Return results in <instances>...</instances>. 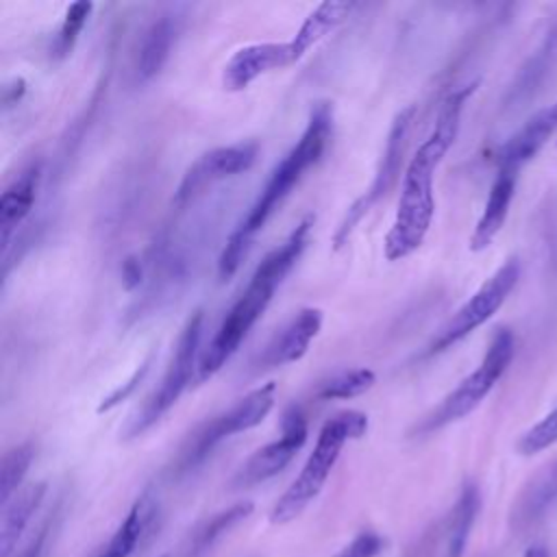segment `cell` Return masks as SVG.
Wrapping results in <instances>:
<instances>
[{"label": "cell", "mask_w": 557, "mask_h": 557, "mask_svg": "<svg viewBox=\"0 0 557 557\" xmlns=\"http://www.w3.org/2000/svg\"><path fill=\"white\" fill-rule=\"evenodd\" d=\"M311 226H313V218L307 215L296 224L289 237L278 248L268 252L263 261L257 265L246 289L233 302L220 329L215 331L213 339L202 350L198 361V381L211 379L237 352L242 339L248 335V331L255 326V322L263 315V311L272 302L276 287L283 283V278L300 259L307 246Z\"/></svg>", "instance_id": "obj_3"}, {"label": "cell", "mask_w": 557, "mask_h": 557, "mask_svg": "<svg viewBox=\"0 0 557 557\" xmlns=\"http://www.w3.org/2000/svg\"><path fill=\"white\" fill-rule=\"evenodd\" d=\"M366 431H368V416L363 411L346 409L331 416L322 424L315 446L309 453L302 470L289 483V487L281 494V498L274 503L270 511V522L287 524L294 518H298L309 507V503L322 492L331 470L339 459L342 448L350 440L363 437Z\"/></svg>", "instance_id": "obj_4"}, {"label": "cell", "mask_w": 557, "mask_h": 557, "mask_svg": "<svg viewBox=\"0 0 557 557\" xmlns=\"http://www.w3.org/2000/svg\"><path fill=\"white\" fill-rule=\"evenodd\" d=\"M154 516V500L150 494H141L117 531L111 535V540L104 544V548L96 557H131L137 542L141 540L144 531L148 529L150 520Z\"/></svg>", "instance_id": "obj_21"}, {"label": "cell", "mask_w": 557, "mask_h": 557, "mask_svg": "<svg viewBox=\"0 0 557 557\" xmlns=\"http://www.w3.org/2000/svg\"><path fill=\"white\" fill-rule=\"evenodd\" d=\"M300 61L296 46L289 41H263L250 44L233 52L222 70V85L226 91H242L259 76L283 70Z\"/></svg>", "instance_id": "obj_12"}, {"label": "cell", "mask_w": 557, "mask_h": 557, "mask_svg": "<svg viewBox=\"0 0 557 557\" xmlns=\"http://www.w3.org/2000/svg\"><path fill=\"white\" fill-rule=\"evenodd\" d=\"M252 513V503L250 500H239L235 505H231L228 509L215 513L213 518H209L191 537V546H189V555H200L205 550H209L222 535H226L235 524H239L244 518H248Z\"/></svg>", "instance_id": "obj_23"}, {"label": "cell", "mask_w": 557, "mask_h": 557, "mask_svg": "<svg viewBox=\"0 0 557 557\" xmlns=\"http://www.w3.org/2000/svg\"><path fill=\"white\" fill-rule=\"evenodd\" d=\"M148 366H150V357L131 374V379L126 381V383H122L120 387H115L107 398H102V403L98 405V413H104V411H109V409H113L115 405H120L122 400H126L133 392H135V387L139 385V381L146 376V372H148Z\"/></svg>", "instance_id": "obj_29"}, {"label": "cell", "mask_w": 557, "mask_h": 557, "mask_svg": "<svg viewBox=\"0 0 557 557\" xmlns=\"http://www.w3.org/2000/svg\"><path fill=\"white\" fill-rule=\"evenodd\" d=\"M481 509V492L474 481H466L453 509L446 527V557H461L474 527V520Z\"/></svg>", "instance_id": "obj_20"}, {"label": "cell", "mask_w": 557, "mask_h": 557, "mask_svg": "<svg viewBox=\"0 0 557 557\" xmlns=\"http://www.w3.org/2000/svg\"><path fill=\"white\" fill-rule=\"evenodd\" d=\"M202 320H205V315L200 309L187 318L159 387L152 392V396L146 400V405L137 411V416L128 422V426L124 431V440L137 437L141 433H146L152 424H157L161 420V416L170 411V407L181 398V394L191 383V376H194V372H198V361H200L198 348H200V337H202Z\"/></svg>", "instance_id": "obj_7"}, {"label": "cell", "mask_w": 557, "mask_h": 557, "mask_svg": "<svg viewBox=\"0 0 557 557\" xmlns=\"http://www.w3.org/2000/svg\"><path fill=\"white\" fill-rule=\"evenodd\" d=\"M24 91H26V83H24V78H13L11 83H7V85L2 87V107H4V109H9V107L17 104V102L22 100Z\"/></svg>", "instance_id": "obj_32"}, {"label": "cell", "mask_w": 557, "mask_h": 557, "mask_svg": "<svg viewBox=\"0 0 557 557\" xmlns=\"http://www.w3.org/2000/svg\"><path fill=\"white\" fill-rule=\"evenodd\" d=\"M553 444H557V407L520 435L516 450L524 457H531L550 448Z\"/></svg>", "instance_id": "obj_27"}, {"label": "cell", "mask_w": 557, "mask_h": 557, "mask_svg": "<svg viewBox=\"0 0 557 557\" xmlns=\"http://www.w3.org/2000/svg\"><path fill=\"white\" fill-rule=\"evenodd\" d=\"M307 416L298 405H289L283 411L281 420V437L261 446L255 450L244 466L237 470L233 476L231 485L235 490H246L252 485H259L272 476H276L294 457L296 453L305 446L307 442Z\"/></svg>", "instance_id": "obj_10"}, {"label": "cell", "mask_w": 557, "mask_h": 557, "mask_svg": "<svg viewBox=\"0 0 557 557\" xmlns=\"http://www.w3.org/2000/svg\"><path fill=\"white\" fill-rule=\"evenodd\" d=\"M322 329V311L318 307L300 309L285 326H281L255 359V370H272L305 357L309 344Z\"/></svg>", "instance_id": "obj_13"}, {"label": "cell", "mask_w": 557, "mask_h": 557, "mask_svg": "<svg viewBox=\"0 0 557 557\" xmlns=\"http://www.w3.org/2000/svg\"><path fill=\"white\" fill-rule=\"evenodd\" d=\"M557 500V461L535 474L522 490L516 507L511 509V522L516 527L533 524Z\"/></svg>", "instance_id": "obj_19"}, {"label": "cell", "mask_w": 557, "mask_h": 557, "mask_svg": "<svg viewBox=\"0 0 557 557\" xmlns=\"http://www.w3.org/2000/svg\"><path fill=\"white\" fill-rule=\"evenodd\" d=\"M513 352H516L513 333L509 329H498L492 335L481 363L429 416L422 418V422L416 426V433L418 435L433 433L472 413L483 403V398L494 389L500 376L507 372L513 359Z\"/></svg>", "instance_id": "obj_5"}, {"label": "cell", "mask_w": 557, "mask_h": 557, "mask_svg": "<svg viewBox=\"0 0 557 557\" xmlns=\"http://www.w3.org/2000/svg\"><path fill=\"white\" fill-rule=\"evenodd\" d=\"M474 87L476 83H470L446 96V100L440 107L433 131L409 159L403 172L396 218L383 239V255L387 261L405 259L422 246L435 213V170L450 150V146L455 144L463 102L474 91Z\"/></svg>", "instance_id": "obj_1"}, {"label": "cell", "mask_w": 557, "mask_h": 557, "mask_svg": "<svg viewBox=\"0 0 557 557\" xmlns=\"http://www.w3.org/2000/svg\"><path fill=\"white\" fill-rule=\"evenodd\" d=\"M274 394H276V385L265 383L248 392L244 398H239L233 407H228L220 416L202 422L194 433H189L187 442L183 444L174 463V472L185 474L194 470L211 455V450L220 442L261 424L274 407Z\"/></svg>", "instance_id": "obj_6"}, {"label": "cell", "mask_w": 557, "mask_h": 557, "mask_svg": "<svg viewBox=\"0 0 557 557\" xmlns=\"http://www.w3.org/2000/svg\"><path fill=\"white\" fill-rule=\"evenodd\" d=\"M522 557H550V555H548V548L544 544H533L522 553Z\"/></svg>", "instance_id": "obj_33"}, {"label": "cell", "mask_w": 557, "mask_h": 557, "mask_svg": "<svg viewBox=\"0 0 557 557\" xmlns=\"http://www.w3.org/2000/svg\"><path fill=\"white\" fill-rule=\"evenodd\" d=\"M355 7H357L355 2H322V4H318L307 15V20L300 24L296 35L292 37V44L296 46L300 59L311 46H315L322 37L333 33L355 11Z\"/></svg>", "instance_id": "obj_22"}, {"label": "cell", "mask_w": 557, "mask_h": 557, "mask_svg": "<svg viewBox=\"0 0 557 557\" xmlns=\"http://www.w3.org/2000/svg\"><path fill=\"white\" fill-rule=\"evenodd\" d=\"M48 485L44 481L30 483L22 487L2 509V524H0V557H11L17 548V542L28 527L33 513L39 509Z\"/></svg>", "instance_id": "obj_18"}, {"label": "cell", "mask_w": 557, "mask_h": 557, "mask_svg": "<svg viewBox=\"0 0 557 557\" xmlns=\"http://www.w3.org/2000/svg\"><path fill=\"white\" fill-rule=\"evenodd\" d=\"M383 548H385V540L379 533L363 531L333 557H376Z\"/></svg>", "instance_id": "obj_28"}, {"label": "cell", "mask_w": 557, "mask_h": 557, "mask_svg": "<svg viewBox=\"0 0 557 557\" xmlns=\"http://www.w3.org/2000/svg\"><path fill=\"white\" fill-rule=\"evenodd\" d=\"M35 459L33 442H22L9 448L0 461V505L4 507L17 492Z\"/></svg>", "instance_id": "obj_25"}, {"label": "cell", "mask_w": 557, "mask_h": 557, "mask_svg": "<svg viewBox=\"0 0 557 557\" xmlns=\"http://www.w3.org/2000/svg\"><path fill=\"white\" fill-rule=\"evenodd\" d=\"M553 135H557V102L531 115L524 126L500 146L496 154L498 170L518 174V170L531 161Z\"/></svg>", "instance_id": "obj_14"}, {"label": "cell", "mask_w": 557, "mask_h": 557, "mask_svg": "<svg viewBox=\"0 0 557 557\" xmlns=\"http://www.w3.org/2000/svg\"><path fill=\"white\" fill-rule=\"evenodd\" d=\"M376 383V374L370 368H352V370H342L326 381H322L313 396L318 400H348L355 396L366 394L372 385Z\"/></svg>", "instance_id": "obj_24"}, {"label": "cell", "mask_w": 557, "mask_h": 557, "mask_svg": "<svg viewBox=\"0 0 557 557\" xmlns=\"http://www.w3.org/2000/svg\"><path fill=\"white\" fill-rule=\"evenodd\" d=\"M91 9H94L91 2H72L67 7L65 17L61 22V28H59V33H57V37L50 46L52 59H65L74 50V46L78 41V35H81L83 26L87 24V20L91 15Z\"/></svg>", "instance_id": "obj_26"}, {"label": "cell", "mask_w": 557, "mask_h": 557, "mask_svg": "<svg viewBox=\"0 0 557 557\" xmlns=\"http://www.w3.org/2000/svg\"><path fill=\"white\" fill-rule=\"evenodd\" d=\"M176 39V20L172 15L157 17L141 35L139 52L135 59L137 83H148L154 78L170 59L172 44Z\"/></svg>", "instance_id": "obj_17"}, {"label": "cell", "mask_w": 557, "mask_h": 557, "mask_svg": "<svg viewBox=\"0 0 557 557\" xmlns=\"http://www.w3.org/2000/svg\"><path fill=\"white\" fill-rule=\"evenodd\" d=\"M513 191H516V172L498 170L490 187L483 213L470 235V250L474 252L485 250L494 242V237L500 233L509 213V205L513 200Z\"/></svg>", "instance_id": "obj_16"}, {"label": "cell", "mask_w": 557, "mask_h": 557, "mask_svg": "<svg viewBox=\"0 0 557 557\" xmlns=\"http://www.w3.org/2000/svg\"><path fill=\"white\" fill-rule=\"evenodd\" d=\"M46 537H48V522H44V524L37 529V533L30 535V540L26 542V546H24L15 557H41Z\"/></svg>", "instance_id": "obj_31"}, {"label": "cell", "mask_w": 557, "mask_h": 557, "mask_svg": "<svg viewBox=\"0 0 557 557\" xmlns=\"http://www.w3.org/2000/svg\"><path fill=\"white\" fill-rule=\"evenodd\" d=\"M41 181V163L33 161L26 165L2 191L0 198V244L2 255L9 252L11 239L24 220L30 215Z\"/></svg>", "instance_id": "obj_15"}, {"label": "cell", "mask_w": 557, "mask_h": 557, "mask_svg": "<svg viewBox=\"0 0 557 557\" xmlns=\"http://www.w3.org/2000/svg\"><path fill=\"white\" fill-rule=\"evenodd\" d=\"M144 281V265L139 261V257L131 255L122 261V285L126 292H133L141 285Z\"/></svg>", "instance_id": "obj_30"}, {"label": "cell", "mask_w": 557, "mask_h": 557, "mask_svg": "<svg viewBox=\"0 0 557 557\" xmlns=\"http://www.w3.org/2000/svg\"><path fill=\"white\" fill-rule=\"evenodd\" d=\"M333 135V109L329 102H315L309 111L307 126L300 139L287 150V154L272 168L263 189L257 200L242 218L237 228L228 235L220 259H218V276L220 281H228L246 255L252 237L265 226L278 205L289 196V191L298 185L307 170H311L324 154Z\"/></svg>", "instance_id": "obj_2"}, {"label": "cell", "mask_w": 557, "mask_h": 557, "mask_svg": "<svg viewBox=\"0 0 557 557\" xmlns=\"http://www.w3.org/2000/svg\"><path fill=\"white\" fill-rule=\"evenodd\" d=\"M416 117V104L405 107L400 113H396L387 139H385V148L381 154V161L376 165V172L372 176V183L368 185V189L346 209L342 222L335 228L333 235V248H342L348 237L352 235L355 226L363 220V215L383 198L387 196V191L398 183L400 178V170L405 163V152H407V137H409V128L413 124Z\"/></svg>", "instance_id": "obj_8"}, {"label": "cell", "mask_w": 557, "mask_h": 557, "mask_svg": "<svg viewBox=\"0 0 557 557\" xmlns=\"http://www.w3.org/2000/svg\"><path fill=\"white\" fill-rule=\"evenodd\" d=\"M259 157V144L257 141H242L233 146H220L202 157H198L187 172L183 174L176 194H174V207L183 209L189 205L198 194H202L209 185L242 174L255 165Z\"/></svg>", "instance_id": "obj_11"}, {"label": "cell", "mask_w": 557, "mask_h": 557, "mask_svg": "<svg viewBox=\"0 0 557 557\" xmlns=\"http://www.w3.org/2000/svg\"><path fill=\"white\" fill-rule=\"evenodd\" d=\"M520 278V261L516 257H509L453 315L450 320L440 329V333L433 337V342L426 348V355H437L459 339L468 337L472 331H476L481 324H485L507 300L511 289L516 287Z\"/></svg>", "instance_id": "obj_9"}]
</instances>
